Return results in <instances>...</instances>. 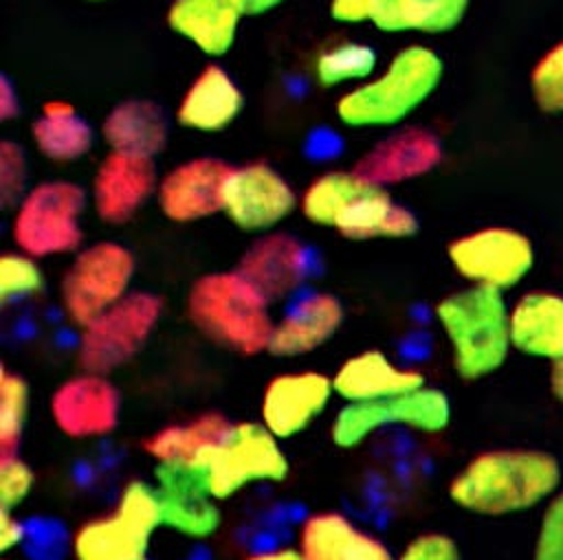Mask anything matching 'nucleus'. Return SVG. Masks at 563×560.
I'll return each mask as SVG.
<instances>
[{
    "instance_id": "1",
    "label": "nucleus",
    "mask_w": 563,
    "mask_h": 560,
    "mask_svg": "<svg viewBox=\"0 0 563 560\" xmlns=\"http://www.w3.org/2000/svg\"><path fill=\"white\" fill-rule=\"evenodd\" d=\"M561 463L534 448H497L473 455L449 481L455 507L486 518L512 516L554 496Z\"/></svg>"
},
{
    "instance_id": "2",
    "label": "nucleus",
    "mask_w": 563,
    "mask_h": 560,
    "mask_svg": "<svg viewBox=\"0 0 563 560\" xmlns=\"http://www.w3.org/2000/svg\"><path fill=\"white\" fill-rule=\"evenodd\" d=\"M444 61L427 44H407L367 81L343 90L336 119L350 130H394L418 112L440 88Z\"/></svg>"
},
{
    "instance_id": "3",
    "label": "nucleus",
    "mask_w": 563,
    "mask_h": 560,
    "mask_svg": "<svg viewBox=\"0 0 563 560\" xmlns=\"http://www.w3.org/2000/svg\"><path fill=\"white\" fill-rule=\"evenodd\" d=\"M185 312L198 334L227 351L255 358L271 347L273 303L238 268L200 275L187 290Z\"/></svg>"
},
{
    "instance_id": "4",
    "label": "nucleus",
    "mask_w": 563,
    "mask_h": 560,
    "mask_svg": "<svg viewBox=\"0 0 563 560\" xmlns=\"http://www.w3.org/2000/svg\"><path fill=\"white\" fill-rule=\"evenodd\" d=\"M435 323L449 345L453 371L462 380H482L506 362L510 343V305L499 290L466 285L433 305Z\"/></svg>"
},
{
    "instance_id": "5",
    "label": "nucleus",
    "mask_w": 563,
    "mask_h": 560,
    "mask_svg": "<svg viewBox=\"0 0 563 560\" xmlns=\"http://www.w3.org/2000/svg\"><path fill=\"white\" fill-rule=\"evenodd\" d=\"M88 209V191L73 180L35 182L9 209L11 244L40 261L70 257L84 246Z\"/></svg>"
},
{
    "instance_id": "6",
    "label": "nucleus",
    "mask_w": 563,
    "mask_h": 560,
    "mask_svg": "<svg viewBox=\"0 0 563 560\" xmlns=\"http://www.w3.org/2000/svg\"><path fill=\"white\" fill-rule=\"evenodd\" d=\"M163 527L156 488L152 481L123 483L112 507L81 520L70 534L73 560H145L150 542Z\"/></svg>"
},
{
    "instance_id": "7",
    "label": "nucleus",
    "mask_w": 563,
    "mask_h": 560,
    "mask_svg": "<svg viewBox=\"0 0 563 560\" xmlns=\"http://www.w3.org/2000/svg\"><path fill=\"white\" fill-rule=\"evenodd\" d=\"M134 277L136 257L123 242L84 244L59 277L57 299L64 318L77 329L86 327L134 290Z\"/></svg>"
},
{
    "instance_id": "8",
    "label": "nucleus",
    "mask_w": 563,
    "mask_h": 560,
    "mask_svg": "<svg viewBox=\"0 0 563 560\" xmlns=\"http://www.w3.org/2000/svg\"><path fill=\"white\" fill-rule=\"evenodd\" d=\"M163 299L150 290H132L117 305L79 329L75 360L79 369L112 376L130 365L163 321Z\"/></svg>"
},
{
    "instance_id": "9",
    "label": "nucleus",
    "mask_w": 563,
    "mask_h": 560,
    "mask_svg": "<svg viewBox=\"0 0 563 560\" xmlns=\"http://www.w3.org/2000/svg\"><path fill=\"white\" fill-rule=\"evenodd\" d=\"M205 483L220 503L260 483H282L290 472L288 455L260 422H233L227 437L200 468Z\"/></svg>"
},
{
    "instance_id": "10",
    "label": "nucleus",
    "mask_w": 563,
    "mask_h": 560,
    "mask_svg": "<svg viewBox=\"0 0 563 560\" xmlns=\"http://www.w3.org/2000/svg\"><path fill=\"white\" fill-rule=\"evenodd\" d=\"M451 424L449 395L431 384L409 393L363 404H341L330 422V439L343 450L358 448L383 428L442 433Z\"/></svg>"
},
{
    "instance_id": "11",
    "label": "nucleus",
    "mask_w": 563,
    "mask_h": 560,
    "mask_svg": "<svg viewBox=\"0 0 563 560\" xmlns=\"http://www.w3.org/2000/svg\"><path fill=\"white\" fill-rule=\"evenodd\" d=\"M446 259L468 285L506 292L532 272L534 246L526 233L495 224L451 239Z\"/></svg>"
},
{
    "instance_id": "12",
    "label": "nucleus",
    "mask_w": 563,
    "mask_h": 560,
    "mask_svg": "<svg viewBox=\"0 0 563 560\" xmlns=\"http://www.w3.org/2000/svg\"><path fill=\"white\" fill-rule=\"evenodd\" d=\"M123 397L108 373L79 369L66 376L48 395L53 426L73 441L110 437L121 422Z\"/></svg>"
},
{
    "instance_id": "13",
    "label": "nucleus",
    "mask_w": 563,
    "mask_h": 560,
    "mask_svg": "<svg viewBox=\"0 0 563 560\" xmlns=\"http://www.w3.org/2000/svg\"><path fill=\"white\" fill-rule=\"evenodd\" d=\"M299 209L295 187L266 163H246L231 167L222 213L227 220L249 235L277 231Z\"/></svg>"
},
{
    "instance_id": "14",
    "label": "nucleus",
    "mask_w": 563,
    "mask_h": 560,
    "mask_svg": "<svg viewBox=\"0 0 563 560\" xmlns=\"http://www.w3.org/2000/svg\"><path fill=\"white\" fill-rule=\"evenodd\" d=\"M334 397L330 373L319 369L279 371L262 389L257 422L284 441L308 430Z\"/></svg>"
},
{
    "instance_id": "15",
    "label": "nucleus",
    "mask_w": 563,
    "mask_h": 560,
    "mask_svg": "<svg viewBox=\"0 0 563 560\" xmlns=\"http://www.w3.org/2000/svg\"><path fill=\"white\" fill-rule=\"evenodd\" d=\"M156 187L154 158L110 149L92 173L90 211L106 224H125L156 198Z\"/></svg>"
},
{
    "instance_id": "16",
    "label": "nucleus",
    "mask_w": 563,
    "mask_h": 560,
    "mask_svg": "<svg viewBox=\"0 0 563 560\" xmlns=\"http://www.w3.org/2000/svg\"><path fill=\"white\" fill-rule=\"evenodd\" d=\"M163 529L189 540H207L222 525L220 501L211 496L202 470L196 466H154L152 479Z\"/></svg>"
},
{
    "instance_id": "17",
    "label": "nucleus",
    "mask_w": 563,
    "mask_h": 560,
    "mask_svg": "<svg viewBox=\"0 0 563 560\" xmlns=\"http://www.w3.org/2000/svg\"><path fill=\"white\" fill-rule=\"evenodd\" d=\"M231 167L213 156H194L169 167L156 187L158 211L176 224H191L222 213Z\"/></svg>"
},
{
    "instance_id": "18",
    "label": "nucleus",
    "mask_w": 563,
    "mask_h": 560,
    "mask_svg": "<svg viewBox=\"0 0 563 560\" xmlns=\"http://www.w3.org/2000/svg\"><path fill=\"white\" fill-rule=\"evenodd\" d=\"M440 138L420 125H398L361 154L354 169L369 184L389 189L431 173L442 163Z\"/></svg>"
},
{
    "instance_id": "19",
    "label": "nucleus",
    "mask_w": 563,
    "mask_h": 560,
    "mask_svg": "<svg viewBox=\"0 0 563 560\" xmlns=\"http://www.w3.org/2000/svg\"><path fill=\"white\" fill-rule=\"evenodd\" d=\"M235 268L275 305L299 292L310 270V257L297 235L277 228L255 235Z\"/></svg>"
},
{
    "instance_id": "20",
    "label": "nucleus",
    "mask_w": 563,
    "mask_h": 560,
    "mask_svg": "<svg viewBox=\"0 0 563 560\" xmlns=\"http://www.w3.org/2000/svg\"><path fill=\"white\" fill-rule=\"evenodd\" d=\"M303 560H394L396 553L369 527L341 509L308 514L295 534Z\"/></svg>"
},
{
    "instance_id": "21",
    "label": "nucleus",
    "mask_w": 563,
    "mask_h": 560,
    "mask_svg": "<svg viewBox=\"0 0 563 560\" xmlns=\"http://www.w3.org/2000/svg\"><path fill=\"white\" fill-rule=\"evenodd\" d=\"M345 307L332 292H310L295 299L279 318H275L268 354L282 360H297L319 351L341 329Z\"/></svg>"
},
{
    "instance_id": "22",
    "label": "nucleus",
    "mask_w": 563,
    "mask_h": 560,
    "mask_svg": "<svg viewBox=\"0 0 563 560\" xmlns=\"http://www.w3.org/2000/svg\"><path fill=\"white\" fill-rule=\"evenodd\" d=\"M334 395L343 404L380 402L427 384L424 373L394 360L383 349H361L330 373Z\"/></svg>"
},
{
    "instance_id": "23",
    "label": "nucleus",
    "mask_w": 563,
    "mask_h": 560,
    "mask_svg": "<svg viewBox=\"0 0 563 560\" xmlns=\"http://www.w3.org/2000/svg\"><path fill=\"white\" fill-rule=\"evenodd\" d=\"M246 15V0H172L165 20L174 35L207 57H222L233 48Z\"/></svg>"
},
{
    "instance_id": "24",
    "label": "nucleus",
    "mask_w": 563,
    "mask_h": 560,
    "mask_svg": "<svg viewBox=\"0 0 563 560\" xmlns=\"http://www.w3.org/2000/svg\"><path fill=\"white\" fill-rule=\"evenodd\" d=\"M242 105L244 94L233 75L211 61L187 83L176 105V121L189 132L216 134L238 119Z\"/></svg>"
},
{
    "instance_id": "25",
    "label": "nucleus",
    "mask_w": 563,
    "mask_h": 560,
    "mask_svg": "<svg viewBox=\"0 0 563 560\" xmlns=\"http://www.w3.org/2000/svg\"><path fill=\"white\" fill-rule=\"evenodd\" d=\"M231 419L218 411L196 413L180 422H169L152 430L141 450L154 466H196L202 468L231 428Z\"/></svg>"
},
{
    "instance_id": "26",
    "label": "nucleus",
    "mask_w": 563,
    "mask_h": 560,
    "mask_svg": "<svg viewBox=\"0 0 563 560\" xmlns=\"http://www.w3.org/2000/svg\"><path fill=\"white\" fill-rule=\"evenodd\" d=\"M512 349L548 362L563 358V294L532 290L510 305Z\"/></svg>"
},
{
    "instance_id": "27",
    "label": "nucleus",
    "mask_w": 563,
    "mask_h": 560,
    "mask_svg": "<svg viewBox=\"0 0 563 560\" xmlns=\"http://www.w3.org/2000/svg\"><path fill=\"white\" fill-rule=\"evenodd\" d=\"M99 134L112 152L158 156L169 138V121L163 108L150 99H125L103 116Z\"/></svg>"
},
{
    "instance_id": "28",
    "label": "nucleus",
    "mask_w": 563,
    "mask_h": 560,
    "mask_svg": "<svg viewBox=\"0 0 563 560\" xmlns=\"http://www.w3.org/2000/svg\"><path fill=\"white\" fill-rule=\"evenodd\" d=\"M416 213L391 198L387 189L367 184L332 231L347 239H407L416 235Z\"/></svg>"
},
{
    "instance_id": "29",
    "label": "nucleus",
    "mask_w": 563,
    "mask_h": 560,
    "mask_svg": "<svg viewBox=\"0 0 563 560\" xmlns=\"http://www.w3.org/2000/svg\"><path fill=\"white\" fill-rule=\"evenodd\" d=\"M95 138L92 125L64 99L46 101L31 125L35 149L55 165L79 163L95 147Z\"/></svg>"
},
{
    "instance_id": "30",
    "label": "nucleus",
    "mask_w": 563,
    "mask_h": 560,
    "mask_svg": "<svg viewBox=\"0 0 563 560\" xmlns=\"http://www.w3.org/2000/svg\"><path fill=\"white\" fill-rule=\"evenodd\" d=\"M471 0H376L372 22L385 33L438 35L455 29Z\"/></svg>"
},
{
    "instance_id": "31",
    "label": "nucleus",
    "mask_w": 563,
    "mask_h": 560,
    "mask_svg": "<svg viewBox=\"0 0 563 560\" xmlns=\"http://www.w3.org/2000/svg\"><path fill=\"white\" fill-rule=\"evenodd\" d=\"M367 184L369 182L361 178L356 169L321 171L299 193V211L310 224L334 228L339 217Z\"/></svg>"
},
{
    "instance_id": "32",
    "label": "nucleus",
    "mask_w": 563,
    "mask_h": 560,
    "mask_svg": "<svg viewBox=\"0 0 563 560\" xmlns=\"http://www.w3.org/2000/svg\"><path fill=\"white\" fill-rule=\"evenodd\" d=\"M378 70L376 48L367 42L343 40L325 46L312 61V75L323 88H354Z\"/></svg>"
},
{
    "instance_id": "33",
    "label": "nucleus",
    "mask_w": 563,
    "mask_h": 560,
    "mask_svg": "<svg viewBox=\"0 0 563 560\" xmlns=\"http://www.w3.org/2000/svg\"><path fill=\"white\" fill-rule=\"evenodd\" d=\"M31 408V387L26 378L2 365L0 367V455L20 452Z\"/></svg>"
},
{
    "instance_id": "34",
    "label": "nucleus",
    "mask_w": 563,
    "mask_h": 560,
    "mask_svg": "<svg viewBox=\"0 0 563 560\" xmlns=\"http://www.w3.org/2000/svg\"><path fill=\"white\" fill-rule=\"evenodd\" d=\"M46 277L40 259L22 253L7 250L0 257V305L9 307L37 296L44 290Z\"/></svg>"
},
{
    "instance_id": "35",
    "label": "nucleus",
    "mask_w": 563,
    "mask_h": 560,
    "mask_svg": "<svg viewBox=\"0 0 563 560\" xmlns=\"http://www.w3.org/2000/svg\"><path fill=\"white\" fill-rule=\"evenodd\" d=\"M530 94L541 112L563 114V37L534 61Z\"/></svg>"
},
{
    "instance_id": "36",
    "label": "nucleus",
    "mask_w": 563,
    "mask_h": 560,
    "mask_svg": "<svg viewBox=\"0 0 563 560\" xmlns=\"http://www.w3.org/2000/svg\"><path fill=\"white\" fill-rule=\"evenodd\" d=\"M35 488V472L20 452L0 455V507L13 509L31 496Z\"/></svg>"
},
{
    "instance_id": "37",
    "label": "nucleus",
    "mask_w": 563,
    "mask_h": 560,
    "mask_svg": "<svg viewBox=\"0 0 563 560\" xmlns=\"http://www.w3.org/2000/svg\"><path fill=\"white\" fill-rule=\"evenodd\" d=\"M29 158L22 145L13 141L0 143V200L11 209L29 189Z\"/></svg>"
},
{
    "instance_id": "38",
    "label": "nucleus",
    "mask_w": 563,
    "mask_h": 560,
    "mask_svg": "<svg viewBox=\"0 0 563 560\" xmlns=\"http://www.w3.org/2000/svg\"><path fill=\"white\" fill-rule=\"evenodd\" d=\"M532 560H563V492L554 494L541 514Z\"/></svg>"
},
{
    "instance_id": "39",
    "label": "nucleus",
    "mask_w": 563,
    "mask_h": 560,
    "mask_svg": "<svg viewBox=\"0 0 563 560\" xmlns=\"http://www.w3.org/2000/svg\"><path fill=\"white\" fill-rule=\"evenodd\" d=\"M394 560H462V551L449 534L424 531L413 536Z\"/></svg>"
},
{
    "instance_id": "40",
    "label": "nucleus",
    "mask_w": 563,
    "mask_h": 560,
    "mask_svg": "<svg viewBox=\"0 0 563 560\" xmlns=\"http://www.w3.org/2000/svg\"><path fill=\"white\" fill-rule=\"evenodd\" d=\"M374 4L376 0H330L328 11L334 22L356 26V24L372 22Z\"/></svg>"
},
{
    "instance_id": "41",
    "label": "nucleus",
    "mask_w": 563,
    "mask_h": 560,
    "mask_svg": "<svg viewBox=\"0 0 563 560\" xmlns=\"http://www.w3.org/2000/svg\"><path fill=\"white\" fill-rule=\"evenodd\" d=\"M26 540V527L18 512L0 507V551L7 556L18 551Z\"/></svg>"
},
{
    "instance_id": "42",
    "label": "nucleus",
    "mask_w": 563,
    "mask_h": 560,
    "mask_svg": "<svg viewBox=\"0 0 563 560\" xmlns=\"http://www.w3.org/2000/svg\"><path fill=\"white\" fill-rule=\"evenodd\" d=\"M20 110H22V105H20L18 88L7 75H2L0 77V121L2 123L13 121L20 114Z\"/></svg>"
},
{
    "instance_id": "43",
    "label": "nucleus",
    "mask_w": 563,
    "mask_h": 560,
    "mask_svg": "<svg viewBox=\"0 0 563 560\" xmlns=\"http://www.w3.org/2000/svg\"><path fill=\"white\" fill-rule=\"evenodd\" d=\"M246 560H303V556L295 545H282V547L255 551Z\"/></svg>"
},
{
    "instance_id": "44",
    "label": "nucleus",
    "mask_w": 563,
    "mask_h": 560,
    "mask_svg": "<svg viewBox=\"0 0 563 560\" xmlns=\"http://www.w3.org/2000/svg\"><path fill=\"white\" fill-rule=\"evenodd\" d=\"M550 391L556 397V402L563 404V358L552 362V369H550Z\"/></svg>"
},
{
    "instance_id": "45",
    "label": "nucleus",
    "mask_w": 563,
    "mask_h": 560,
    "mask_svg": "<svg viewBox=\"0 0 563 560\" xmlns=\"http://www.w3.org/2000/svg\"><path fill=\"white\" fill-rule=\"evenodd\" d=\"M282 2L284 0H246V9H249V15H262L277 9Z\"/></svg>"
},
{
    "instance_id": "46",
    "label": "nucleus",
    "mask_w": 563,
    "mask_h": 560,
    "mask_svg": "<svg viewBox=\"0 0 563 560\" xmlns=\"http://www.w3.org/2000/svg\"><path fill=\"white\" fill-rule=\"evenodd\" d=\"M86 2H108V0H86Z\"/></svg>"
},
{
    "instance_id": "47",
    "label": "nucleus",
    "mask_w": 563,
    "mask_h": 560,
    "mask_svg": "<svg viewBox=\"0 0 563 560\" xmlns=\"http://www.w3.org/2000/svg\"><path fill=\"white\" fill-rule=\"evenodd\" d=\"M145 560H152V558H145Z\"/></svg>"
},
{
    "instance_id": "48",
    "label": "nucleus",
    "mask_w": 563,
    "mask_h": 560,
    "mask_svg": "<svg viewBox=\"0 0 563 560\" xmlns=\"http://www.w3.org/2000/svg\"><path fill=\"white\" fill-rule=\"evenodd\" d=\"M4 560H9V558H4Z\"/></svg>"
}]
</instances>
